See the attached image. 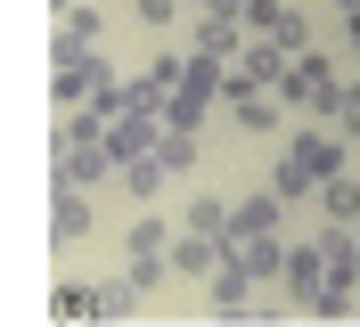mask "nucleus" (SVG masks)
<instances>
[{
  "label": "nucleus",
  "mask_w": 360,
  "mask_h": 327,
  "mask_svg": "<svg viewBox=\"0 0 360 327\" xmlns=\"http://www.w3.org/2000/svg\"><path fill=\"white\" fill-rule=\"evenodd\" d=\"M328 213H336V221L360 213V188H352V180H336V188H328Z\"/></svg>",
  "instance_id": "1"
}]
</instances>
